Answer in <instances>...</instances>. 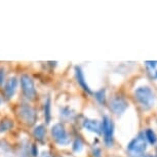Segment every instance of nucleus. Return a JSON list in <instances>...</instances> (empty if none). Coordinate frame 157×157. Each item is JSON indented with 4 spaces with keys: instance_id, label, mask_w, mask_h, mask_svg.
<instances>
[{
    "instance_id": "nucleus-1",
    "label": "nucleus",
    "mask_w": 157,
    "mask_h": 157,
    "mask_svg": "<svg viewBox=\"0 0 157 157\" xmlns=\"http://www.w3.org/2000/svg\"><path fill=\"white\" fill-rule=\"evenodd\" d=\"M135 97L144 110H149L153 107L155 97L153 91L148 86H141L135 91Z\"/></svg>"
},
{
    "instance_id": "nucleus-2",
    "label": "nucleus",
    "mask_w": 157,
    "mask_h": 157,
    "mask_svg": "<svg viewBox=\"0 0 157 157\" xmlns=\"http://www.w3.org/2000/svg\"><path fill=\"white\" fill-rule=\"evenodd\" d=\"M146 139L144 134H140L127 146V154L129 157H143L146 152Z\"/></svg>"
},
{
    "instance_id": "nucleus-3",
    "label": "nucleus",
    "mask_w": 157,
    "mask_h": 157,
    "mask_svg": "<svg viewBox=\"0 0 157 157\" xmlns=\"http://www.w3.org/2000/svg\"><path fill=\"white\" fill-rule=\"evenodd\" d=\"M52 136L56 143L60 146H67L70 144V136L68 135L64 124L57 123L52 127Z\"/></svg>"
},
{
    "instance_id": "nucleus-4",
    "label": "nucleus",
    "mask_w": 157,
    "mask_h": 157,
    "mask_svg": "<svg viewBox=\"0 0 157 157\" xmlns=\"http://www.w3.org/2000/svg\"><path fill=\"white\" fill-rule=\"evenodd\" d=\"M21 86H22V91L27 99L34 100L37 94L36 88H35V83L33 79L27 74H24L21 76Z\"/></svg>"
},
{
    "instance_id": "nucleus-5",
    "label": "nucleus",
    "mask_w": 157,
    "mask_h": 157,
    "mask_svg": "<svg viewBox=\"0 0 157 157\" xmlns=\"http://www.w3.org/2000/svg\"><path fill=\"white\" fill-rule=\"evenodd\" d=\"M19 116L22 119V121L27 125L31 126L35 124L37 120V113L31 106L24 104L19 109Z\"/></svg>"
},
{
    "instance_id": "nucleus-6",
    "label": "nucleus",
    "mask_w": 157,
    "mask_h": 157,
    "mask_svg": "<svg viewBox=\"0 0 157 157\" xmlns=\"http://www.w3.org/2000/svg\"><path fill=\"white\" fill-rule=\"evenodd\" d=\"M102 132L104 135V141L108 147H111L113 144V132H114V124L108 116L103 117L102 122Z\"/></svg>"
},
{
    "instance_id": "nucleus-7",
    "label": "nucleus",
    "mask_w": 157,
    "mask_h": 157,
    "mask_svg": "<svg viewBox=\"0 0 157 157\" xmlns=\"http://www.w3.org/2000/svg\"><path fill=\"white\" fill-rule=\"evenodd\" d=\"M128 107V104L122 97H115L110 102V109L114 114L121 115Z\"/></svg>"
},
{
    "instance_id": "nucleus-8",
    "label": "nucleus",
    "mask_w": 157,
    "mask_h": 157,
    "mask_svg": "<svg viewBox=\"0 0 157 157\" xmlns=\"http://www.w3.org/2000/svg\"><path fill=\"white\" fill-rule=\"evenodd\" d=\"M83 127L85 129L90 130L91 132H96L98 135L102 132V123L94 119H84Z\"/></svg>"
},
{
    "instance_id": "nucleus-9",
    "label": "nucleus",
    "mask_w": 157,
    "mask_h": 157,
    "mask_svg": "<svg viewBox=\"0 0 157 157\" xmlns=\"http://www.w3.org/2000/svg\"><path fill=\"white\" fill-rule=\"evenodd\" d=\"M17 80L16 77H11V78H10L6 82H5L4 94L7 99L13 98V96L17 90Z\"/></svg>"
},
{
    "instance_id": "nucleus-10",
    "label": "nucleus",
    "mask_w": 157,
    "mask_h": 157,
    "mask_svg": "<svg viewBox=\"0 0 157 157\" xmlns=\"http://www.w3.org/2000/svg\"><path fill=\"white\" fill-rule=\"evenodd\" d=\"M75 75H76V79H77V82L79 83V85L83 88V90L86 91L88 94H91V90L90 86L87 85L86 83V80H85V77H84V74H83V71L81 70L80 67L76 66L75 67Z\"/></svg>"
},
{
    "instance_id": "nucleus-11",
    "label": "nucleus",
    "mask_w": 157,
    "mask_h": 157,
    "mask_svg": "<svg viewBox=\"0 0 157 157\" xmlns=\"http://www.w3.org/2000/svg\"><path fill=\"white\" fill-rule=\"evenodd\" d=\"M145 65L149 76L152 79H157V61H147Z\"/></svg>"
},
{
    "instance_id": "nucleus-12",
    "label": "nucleus",
    "mask_w": 157,
    "mask_h": 157,
    "mask_svg": "<svg viewBox=\"0 0 157 157\" xmlns=\"http://www.w3.org/2000/svg\"><path fill=\"white\" fill-rule=\"evenodd\" d=\"M33 136L37 141L43 142L44 138H45V136H46L45 126H44L43 124H39V125H37L33 130Z\"/></svg>"
},
{
    "instance_id": "nucleus-13",
    "label": "nucleus",
    "mask_w": 157,
    "mask_h": 157,
    "mask_svg": "<svg viewBox=\"0 0 157 157\" xmlns=\"http://www.w3.org/2000/svg\"><path fill=\"white\" fill-rule=\"evenodd\" d=\"M44 118H45L46 123L50 122V118H52V102H50V98H47L44 102Z\"/></svg>"
},
{
    "instance_id": "nucleus-14",
    "label": "nucleus",
    "mask_w": 157,
    "mask_h": 157,
    "mask_svg": "<svg viewBox=\"0 0 157 157\" xmlns=\"http://www.w3.org/2000/svg\"><path fill=\"white\" fill-rule=\"evenodd\" d=\"M13 126V120H10V118H3V119L0 121V132H7V130H10Z\"/></svg>"
},
{
    "instance_id": "nucleus-15",
    "label": "nucleus",
    "mask_w": 157,
    "mask_h": 157,
    "mask_svg": "<svg viewBox=\"0 0 157 157\" xmlns=\"http://www.w3.org/2000/svg\"><path fill=\"white\" fill-rule=\"evenodd\" d=\"M145 139H147L148 142H149L150 144H155L156 141H157V137L155 135V132H153L152 129H147L146 132H145Z\"/></svg>"
},
{
    "instance_id": "nucleus-16",
    "label": "nucleus",
    "mask_w": 157,
    "mask_h": 157,
    "mask_svg": "<svg viewBox=\"0 0 157 157\" xmlns=\"http://www.w3.org/2000/svg\"><path fill=\"white\" fill-rule=\"evenodd\" d=\"M61 117H63L64 119H72L74 117V112L68 107L62 108L61 109Z\"/></svg>"
},
{
    "instance_id": "nucleus-17",
    "label": "nucleus",
    "mask_w": 157,
    "mask_h": 157,
    "mask_svg": "<svg viewBox=\"0 0 157 157\" xmlns=\"http://www.w3.org/2000/svg\"><path fill=\"white\" fill-rule=\"evenodd\" d=\"M30 147H29V144L25 143L22 145V148H21L20 151V157H30Z\"/></svg>"
},
{
    "instance_id": "nucleus-18",
    "label": "nucleus",
    "mask_w": 157,
    "mask_h": 157,
    "mask_svg": "<svg viewBox=\"0 0 157 157\" xmlns=\"http://www.w3.org/2000/svg\"><path fill=\"white\" fill-rule=\"evenodd\" d=\"M72 148H73L74 152H80V151L82 150V148H83V143H82L80 138H77L76 140L74 141Z\"/></svg>"
},
{
    "instance_id": "nucleus-19",
    "label": "nucleus",
    "mask_w": 157,
    "mask_h": 157,
    "mask_svg": "<svg viewBox=\"0 0 157 157\" xmlns=\"http://www.w3.org/2000/svg\"><path fill=\"white\" fill-rule=\"evenodd\" d=\"M94 97L98 100V102L100 104H105L106 102V94H105V90H101L99 91H97L94 94Z\"/></svg>"
},
{
    "instance_id": "nucleus-20",
    "label": "nucleus",
    "mask_w": 157,
    "mask_h": 157,
    "mask_svg": "<svg viewBox=\"0 0 157 157\" xmlns=\"http://www.w3.org/2000/svg\"><path fill=\"white\" fill-rule=\"evenodd\" d=\"M4 78H5L4 68H0V85H2L4 83Z\"/></svg>"
},
{
    "instance_id": "nucleus-21",
    "label": "nucleus",
    "mask_w": 157,
    "mask_h": 157,
    "mask_svg": "<svg viewBox=\"0 0 157 157\" xmlns=\"http://www.w3.org/2000/svg\"><path fill=\"white\" fill-rule=\"evenodd\" d=\"M30 152L34 157L38 156V149H37V147L35 146V145H32V146L30 147Z\"/></svg>"
},
{
    "instance_id": "nucleus-22",
    "label": "nucleus",
    "mask_w": 157,
    "mask_h": 157,
    "mask_svg": "<svg viewBox=\"0 0 157 157\" xmlns=\"http://www.w3.org/2000/svg\"><path fill=\"white\" fill-rule=\"evenodd\" d=\"M40 157H52V156L50 155L49 153H47V152H43V153L40 155Z\"/></svg>"
},
{
    "instance_id": "nucleus-23",
    "label": "nucleus",
    "mask_w": 157,
    "mask_h": 157,
    "mask_svg": "<svg viewBox=\"0 0 157 157\" xmlns=\"http://www.w3.org/2000/svg\"><path fill=\"white\" fill-rule=\"evenodd\" d=\"M146 157H155V156H151V155H148V156H146Z\"/></svg>"
},
{
    "instance_id": "nucleus-24",
    "label": "nucleus",
    "mask_w": 157,
    "mask_h": 157,
    "mask_svg": "<svg viewBox=\"0 0 157 157\" xmlns=\"http://www.w3.org/2000/svg\"><path fill=\"white\" fill-rule=\"evenodd\" d=\"M0 103H1V99H0Z\"/></svg>"
}]
</instances>
